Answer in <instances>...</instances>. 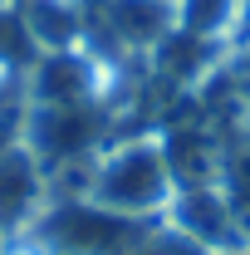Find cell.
<instances>
[{
	"label": "cell",
	"instance_id": "7a4b0ae2",
	"mask_svg": "<svg viewBox=\"0 0 250 255\" xmlns=\"http://www.w3.org/2000/svg\"><path fill=\"white\" fill-rule=\"evenodd\" d=\"M113 30L132 44H157L177 30L172 0H113Z\"/></svg>",
	"mask_w": 250,
	"mask_h": 255
},
{
	"label": "cell",
	"instance_id": "277c9868",
	"mask_svg": "<svg viewBox=\"0 0 250 255\" xmlns=\"http://www.w3.org/2000/svg\"><path fill=\"white\" fill-rule=\"evenodd\" d=\"M236 20H241V0H177V30L201 39H216Z\"/></svg>",
	"mask_w": 250,
	"mask_h": 255
},
{
	"label": "cell",
	"instance_id": "8992f818",
	"mask_svg": "<svg viewBox=\"0 0 250 255\" xmlns=\"http://www.w3.org/2000/svg\"><path fill=\"white\" fill-rule=\"evenodd\" d=\"M137 255H206V246H201V241H191L187 231H162V236L147 241Z\"/></svg>",
	"mask_w": 250,
	"mask_h": 255
},
{
	"label": "cell",
	"instance_id": "ba28073f",
	"mask_svg": "<svg viewBox=\"0 0 250 255\" xmlns=\"http://www.w3.org/2000/svg\"><path fill=\"white\" fill-rule=\"evenodd\" d=\"M0 5H5V0H0Z\"/></svg>",
	"mask_w": 250,
	"mask_h": 255
},
{
	"label": "cell",
	"instance_id": "3957f363",
	"mask_svg": "<svg viewBox=\"0 0 250 255\" xmlns=\"http://www.w3.org/2000/svg\"><path fill=\"white\" fill-rule=\"evenodd\" d=\"M34 196H39L34 157H25V152H5V157H0V221L30 216Z\"/></svg>",
	"mask_w": 250,
	"mask_h": 255
},
{
	"label": "cell",
	"instance_id": "52a82bcc",
	"mask_svg": "<svg viewBox=\"0 0 250 255\" xmlns=\"http://www.w3.org/2000/svg\"><path fill=\"white\" fill-rule=\"evenodd\" d=\"M236 84H241V94L250 98V54H246V64H241V79H236Z\"/></svg>",
	"mask_w": 250,
	"mask_h": 255
},
{
	"label": "cell",
	"instance_id": "6da1fadb",
	"mask_svg": "<svg viewBox=\"0 0 250 255\" xmlns=\"http://www.w3.org/2000/svg\"><path fill=\"white\" fill-rule=\"evenodd\" d=\"M167 191H172V167L162 147H127L118 157H108L94 177V196L108 211H127V216L162 206Z\"/></svg>",
	"mask_w": 250,
	"mask_h": 255
},
{
	"label": "cell",
	"instance_id": "5b68a950",
	"mask_svg": "<svg viewBox=\"0 0 250 255\" xmlns=\"http://www.w3.org/2000/svg\"><path fill=\"white\" fill-rule=\"evenodd\" d=\"M39 59V39H34L25 10L0 5V64H30Z\"/></svg>",
	"mask_w": 250,
	"mask_h": 255
}]
</instances>
